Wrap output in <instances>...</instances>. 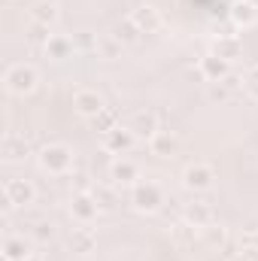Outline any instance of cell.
Wrapping results in <instances>:
<instances>
[{
  "label": "cell",
  "mask_w": 258,
  "mask_h": 261,
  "mask_svg": "<svg viewBox=\"0 0 258 261\" xmlns=\"http://www.w3.org/2000/svg\"><path fill=\"white\" fill-rule=\"evenodd\" d=\"M37 70L31 64H12L6 73H3V85H6V91L9 94H15V97H24V94H31L34 88H37Z\"/></svg>",
  "instance_id": "cell-1"
},
{
  "label": "cell",
  "mask_w": 258,
  "mask_h": 261,
  "mask_svg": "<svg viewBox=\"0 0 258 261\" xmlns=\"http://www.w3.org/2000/svg\"><path fill=\"white\" fill-rule=\"evenodd\" d=\"M70 164H73V152L67 149L64 143H49V146L40 152V167H43L46 173L61 176V173L70 170Z\"/></svg>",
  "instance_id": "cell-2"
},
{
  "label": "cell",
  "mask_w": 258,
  "mask_h": 261,
  "mask_svg": "<svg viewBox=\"0 0 258 261\" xmlns=\"http://www.w3.org/2000/svg\"><path fill=\"white\" fill-rule=\"evenodd\" d=\"M131 203L140 210V213H158L161 203H164V195L155 182H137L134 192H131Z\"/></svg>",
  "instance_id": "cell-3"
},
{
  "label": "cell",
  "mask_w": 258,
  "mask_h": 261,
  "mask_svg": "<svg viewBox=\"0 0 258 261\" xmlns=\"http://www.w3.org/2000/svg\"><path fill=\"white\" fill-rule=\"evenodd\" d=\"M213 179H216L213 167H210V164H200V161H194V164H189V167L183 170V186H186L189 192H207V189L213 186Z\"/></svg>",
  "instance_id": "cell-4"
},
{
  "label": "cell",
  "mask_w": 258,
  "mask_h": 261,
  "mask_svg": "<svg viewBox=\"0 0 258 261\" xmlns=\"http://www.w3.org/2000/svg\"><path fill=\"white\" fill-rule=\"evenodd\" d=\"M3 197H6L9 206H31L34 197H37V189L28 179H6L3 182Z\"/></svg>",
  "instance_id": "cell-5"
},
{
  "label": "cell",
  "mask_w": 258,
  "mask_h": 261,
  "mask_svg": "<svg viewBox=\"0 0 258 261\" xmlns=\"http://www.w3.org/2000/svg\"><path fill=\"white\" fill-rule=\"evenodd\" d=\"M73 107H76V113H79V116H85V119H97V116L107 110L104 97H100L97 91H91V88L76 91V94H73Z\"/></svg>",
  "instance_id": "cell-6"
},
{
  "label": "cell",
  "mask_w": 258,
  "mask_h": 261,
  "mask_svg": "<svg viewBox=\"0 0 258 261\" xmlns=\"http://www.w3.org/2000/svg\"><path fill=\"white\" fill-rule=\"evenodd\" d=\"M200 76H203V79H210V82H222V79H228V76H231V61H225L222 55L210 52V55H203V58H200Z\"/></svg>",
  "instance_id": "cell-7"
},
{
  "label": "cell",
  "mask_w": 258,
  "mask_h": 261,
  "mask_svg": "<svg viewBox=\"0 0 258 261\" xmlns=\"http://www.w3.org/2000/svg\"><path fill=\"white\" fill-rule=\"evenodd\" d=\"M97 210H100V203L94 200V195H88V192L76 195L73 203H70V216H73L76 222H82V225L94 222V219H97Z\"/></svg>",
  "instance_id": "cell-8"
},
{
  "label": "cell",
  "mask_w": 258,
  "mask_h": 261,
  "mask_svg": "<svg viewBox=\"0 0 258 261\" xmlns=\"http://www.w3.org/2000/svg\"><path fill=\"white\" fill-rule=\"evenodd\" d=\"M183 219H186L189 225H194V228H210V225L216 222V210H213L207 200H194V203H186Z\"/></svg>",
  "instance_id": "cell-9"
},
{
  "label": "cell",
  "mask_w": 258,
  "mask_h": 261,
  "mask_svg": "<svg viewBox=\"0 0 258 261\" xmlns=\"http://www.w3.org/2000/svg\"><path fill=\"white\" fill-rule=\"evenodd\" d=\"M134 140H137V137L131 134L128 125H125V128L119 125V128H113V130L104 134V149L113 152V155H122V152H128L131 146H134Z\"/></svg>",
  "instance_id": "cell-10"
},
{
  "label": "cell",
  "mask_w": 258,
  "mask_h": 261,
  "mask_svg": "<svg viewBox=\"0 0 258 261\" xmlns=\"http://www.w3.org/2000/svg\"><path fill=\"white\" fill-rule=\"evenodd\" d=\"M131 21H134L143 34H155V31L161 28V12L146 3V6H137V9L131 12Z\"/></svg>",
  "instance_id": "cell-11"
},
{
  "label": "cell",
  "mask_w": 258,
  "mask_h": 261,
  "mask_svg": "<svg viewBox=\"0 0 258 261\" xmlns=\"http://www.w3.org/2000/svg\"><path fill=\"white\" fill-rule=\"evenodd\" d=\"M110 179H113L116 186H137L140 170H137V164L128 161V158H116L113 167H110Z\"/></svg>",
  "instance_id": "cell-12"
},
{
  "label": "cell",
  "mask_w": 258,
  "mask_h": 261,
  "mask_svg": "<svg viewBox=\"0 0 258 261\" xmlns=\"http://www.w3.org/2000/svg\"><path fill=\"white\" fill-rule=\"evenodd\" d=\"M128 128L134 137H143V140H152L155 134H158V119H155V113H134L128 122Z\"/></svg>",
  "instance_id": "cell-13"
},
{
  "label": "cell",
  "mask_w": 258,
  "mask_h": 261,
  "mask_svg": "<svg viewBox=\"0 0 258 261\" xmlns=\"http://www.w3.org/2000/svg\"><path fill=\"white\" fill-rule=\"evenodd\" d=\"M231 21L237 24V28H252L258 21V9L252 0H237L234 6H231Z\"/></svg>",
  "instance_id": "cell-14"
},
{
  "label": "cell",
  "mask_w": 258,
  "mask_h": 261,
  "mask_svg": "<svg viewBox=\"0 0 258 261\" xmlns=\"http://www.w3.org/2000/svg\"><path fill=\"white\" fill-rule=\"evenodd\" d=\"M149 149H152V155L167 158L170 152H176V137H173L170 130H158V134L149 140Z\"/></svg>",
  "instance_id": "cell-15"
},
{
  "label": "cell",
  "mask_w": 258,
  "mask_h": 261,
  "mask_svg": "<svg viewBox=\"0 0 258 261\" xmlns=\"http://www.w3.org/2000/svg\"><path fill=\"white\" fill-rule=\"evenodd\" d=\"M113 37H116L122 46H134V43L143 37V31H140V28H137L131 18H125V21H119V24L113 28Z\"/></svg>",
  "instance_id": "cell-16"
},
{
  "label": "cell",
  "mask_w": 258,
  "mask_h": 261,
  "mask_svg": "<svg viewBox=\"0 0 258 261\" xmlns=\"http://www.w3.org/2000/svg\"><path fill=\"white\" fill-rule=\"evenodd\" d=\"M213 52L222 55L225 61H234V58H240V40H237L234 34H225V37L216 40V49H213Z\"/></svg>",
  "instance_id": "cell-17"
},
{
  "label": "cell",
  "mask_w": 258,
  "mask_h": 261,
  "mask_svg": "<svg viewBox=\"0 0 258 261\" xmlns=\"http://www.w3.org/2000/svg\"><path fill=\"white\" fill-rule=\"evenodd\" d=\"M28 255H31V249H28L24 237H9L3 243V261H24Z\"/></svg>",
  "instance_id": "cell-18"
},
{
  "label": "cell",
  "mask_w": 258,
  "mask_h": 261,
  "mask_svg": "<svg viewBox=\"0 0 258 261\" xmlns=\"http://www.w3.org/2000/svg\"><path fill=\"white\" fill-rule=\"evenodd\" d=\"M70 52H73V40H67V37H55V34H52V40L46 43V55H49L52 61H64Z\"/></svg>",
  "instance_id": "cell-19"
},
{
  "label": "cell",
  "mask_w": 258,
  "mask_h": 261,
  "mask_svg": "<svg viewBox=\"0 0 258 261\" xmlns=\"http://www.w3.org/2000/svg\"><path fill=\"white\" fill-rule=\"evenodd\" d=\"M34 21H37V24H46V28H52V24L58 21V6H55L52 0H43V3H37V6H34Z\"/></svg>",
  "instance_id": "cell-20"
},
{
  "label": "cell",
  "mask_w": 258,
  "mask_h": 261,
  "mask_svg": "<svg viewBox=\"0 0 258 261\" xmlns=\"http://www.w3.org/2000/svg\"><path fill=\"white\" fill-rule=\"evenodd\" d=\"M24 155H28L24 137H6V140H3V158H6V161H21Z\"/></svg>",
  "instance_id": "cell-21"
},
{
  "label": "cell",
  "mask_w": 258,
  "mask_h": 261,
  "mask_svg": "<svg viewBox=\"0 0 258 261\" xmlns=\"http://www.w3.org/2000/svg\"><path fill=\"white\" fill-rule=\"evenodd\" d=\"M94 243H97V240H94V234H91V231H82V228H79V231H73V237H70L73 252H91V249H94Z\"/></svg>",
  "instance_id": "cell-22"
},
{
  "label": "cell",
  "mask_w": 258,
  "mask_h": 261,
  "mask_svg": "<svg viewBox=\"0 0 258 261\" xmlns=\"http://www.w3.org/2000/svg\"><path fill=\"white\" fill-rule=\"evenodd\" d=\"M97 52H100L104 58H119V55H122V43H119L113 34H110V37H100V40H97Z\"/></svg>",
  "instance_id": "cell-23"
},
{
  "label": "cell",
  "mask_w": 258,
  "mask_h": 261,
  "mask_svg": "<svg viewBox=\"0 0 258 261\" xmlns=\"http://www.w3.org/2000/svg\"><path fill=\"white\" fill-rule=\"evenodd\" d=\"M52 234H55V225H52V222H37V225H34V231H31V237H34V240H40V243L52 240Z\"/></svg>",
  "instance_id": "cell-24"
},
{
  "label": "cell",
  "mask_w": 258,
  "mask_h": 261,
  "mask_svg": "<svg viewBox=\"0 0 258 261\" xmlns=\"http://www.w3.org/2000/svg\"><path fill=\"white\" fill-rule=\"evenodd\" d=\"M116 122H119V116H116V113H107V110H104V113H100V116L94 119V125H97V130H100V134H107V130L119 128Z\"/></svg>",
  "instance_id": "cell-25"
},
{
  "label": "cell",
  "mask_w": 258,
  "mask_h": 261,
  "mask_svg": "<svg viewBox=\"0 0 258 261\" xmlns=\"http://www.w3.org/2000/svg\"><path fill=\"white\" fill-rule=\"evenodd\" d=\"M73 49H79V52H97V40L91 34H79L73 40Z\"/></svg>",
  "instance_id": "cell-26"
},
{
  "label": "cell",
  "mask_w": 258,
  "mask_h": 261,
  "mask_svg": "<svg viewBox=\"0 0 258 261\" xmlns=\"http://www.w3.org/2000/svg\"><path fill=\"white\" fill-rule=\"evenodd\" d=\"M228 97H231V88H228L225 82H210V100L222 103V100H228Z\"/></svg>",
  "instance_id": "cell-27"
},
{
  "label": "cell",
  "mask_w": 258,
  "mask_h": 261,
  "mask_svg": "<svg viewBox=\"0 0 258 261\" xmlns=\"http://www.w3.org/2000/svg\"><path fill=\"white\" fill-rule=\"evenodd\" d=\"M243 85H246V91H249V94L258 100V67H252V70L243 76Z\"/></svg>",
  "instance_id": "cell-28"
},
{
  "label": "cell",
  "mask_w": 258,
  "mask_h": 261,
  "mask_svg": "<svg viewBox=\"0 0 258 261\" xmlns=\"http://www.w3.org/2000/svg\"><path fill=\"white\" fill-rule=\"evenodd\" d=\"M210 240L213 243H222L225 240V228L222 225H210Z\"/></svg>",
  "instance_id": "cell-29"
},
{
  "label": "cell",
  "mask_w": 258,
  "mask_h": 261,
  "mask_svg": "<svg viewBox=\"0 0 258 261\" xmlns=\"http://www.w3.org/2000/svg\"><path fill=\"white\" fill-rule=\"evenodd\" d=\"M24 261H43V258H40V255H34V252H31V255H28V258H24Z\"/></svg>",
  "instance_id": "cell-30"
}]
</instances>
